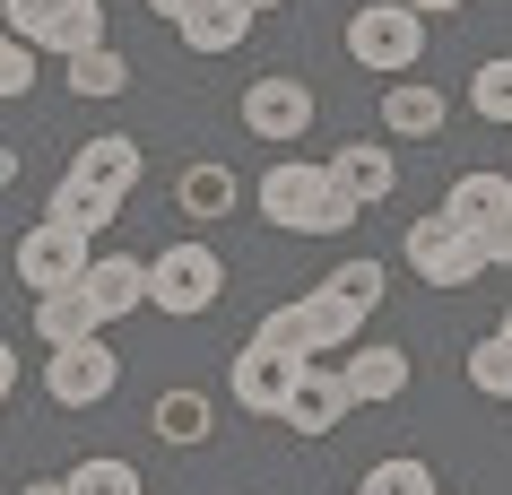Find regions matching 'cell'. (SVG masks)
Here are the masks:
<instances>
[{"instance_id":"6da1fadb","label":"cell","mask_w":512,"mask_h":495,"mask_svg":"<svg viewBox=\"0 0 512 495\" xmlns=\"http://www.w3.org/2000/svg\"><path fill=\"white\" fill-rule=\"evenodd\" d=\"M261 218L287 226V235H348V200H339V183H330L322 165L304 157H270V174H261Z\"/></svg>"},{"instance_id":"7a4b0ae2","label":"cell","mask_w":512,"mask_h":495,"mask_svg":"<svg viewBox=\"0 0 512 495\" xmlns=\"http://www.w3.org/2000/svg\"><path fill=\"white\" fill-rule=\"evenodd\" d=\"M348 61L356 70H391V79H408L417 61H426V18L408 9V0H365L348 18Z\"/></svg>"},{"instance_id":"3957f363","label":"cell","mask_w":512,"mask_h":495,"mask_svg":"<svg viewBox=\"0 0 512 495\" xmlns=\"http://www.w3.org/2000/svg\"><path fill=\"white\" fill-rule=\"evenodd\" d=\"M217 296H226V261H217L209 244H165L157 261H148V304L174 313V322H200Z\"/></svg>"},{"instance_id":"277c9868","label":"cell","mask_w":512,"mask_h":495,"mask_svg":"<svg viewBox=\"0 0 512 495\" xmlns=\"http://www.w3.org/2000/svg\"><path fill=\"white\" fill-rule=\"evenodd\" d=\"M408 270L426 278V287H478L486 278V235H469V226H452L443 209H426V218L400 235Z\"/></svg>"},{"instance_id":"5b68a950","label":"cell","mask_w":512,"mask_h":495,"mask_svg":"<svg viewBox=\"0 0 512 495\" xmlns=\"http://www.w3.org/2000/svg\"><path fill=\"white\" fill-rule=\"evenodd\" d=\"M0 18H9V35L35 44V53L105 44V0H0Z\"/></svg>"},{"instance_id":"8992f818","label":"cell","mask_w":512,"mask_h":495,"mask_svg":"<svg viewBox=\"0 0 512 495\" xmlns=\"http://www.w3.org/2000/svg\"><path fill=\"white\" fill-rule=\"evenodd\" d=\"M44 391H53L61 409H96L122 391V357L105 348V330L79 339V348H44Z\"/></svg>"},{"instance_id":"52a82bcc","label":"cell","mask_w":512,"mask_h":495,"mask_svg":"<svg viewBox=\"0 0 512 495\" xmlns=\"http://www.w3.org/2000/svg\"><path fill=\"white\" fill-rule=\"evenodd\" d=\"M243 131H252V139H270V148L304 139V131H313V87L287 79V70L252 79V87H243Z\"/></svg>"},{"instance_id":"ba28073f","label":"cell","mask_w":512,"mask_h":495,"mask_svg":"<svg viewBox=\"0 0 512 495\" xmlns=\"http://www.w3.org/2000/svg\"><path fill=\"white\" fill-rule=\"evenodd\" d=\"M87 261H96V244L70 235V226H53V218H35L27 235H18V278H27L35 296H44V287H79Z\"/></svg>"},{"instance_id":"9c48e42d","label":"cell","mask_w":512,"mask_h":495,"mask_svg":"<svg viewBox=\"0 0 512 495\" xmlns=\"http://www.w3.org/2000/svg\"><path fill=\"white\" fill-rule=\"evenodd\" d=\"M348 409L356 400H348V383H339V365H296V383H287V400H278V426L313 443V435H330Z\"/></svg>"},{"instance_id":"30bf717a","label":"cell","mask_w":512,"mask_h":495,"mask_svg":"<svg viewBox=\"0 0 512 495\" xmlns=\"http://www.w3.org/2000/svg\"><path fill=\"white\" fill-rule=\"evenodd\" d=\"M322 174L339 183V200H348V209H374V200L400 192V157H391L382 139H348V148H330Z\"/></svg>"},{"instance_id":"8fae6325","label":"cell","mask_w":512,"mask_h":495,"mask_svg":"<svg viewBox=\"0 0 512 495\" xmlns=\"http://www.w3.org/2000/svg\"><path fill=\"white\" fill-rule=\"evenodd\" d=\"M296 365H313V357H287V348H261V339H243V348H235V374H226L235 409L278 417V400H287V383H296Z\"/></svg>"},{"instance_id":"7c38bea8","label":"cell","mask_w":512,"mask_h":495,"mask_svg":"<svg viewBox=\"0 0 512 495\" xmlns=\"http://www.w3.org/2000/svg\"><path fill=\"white\" fill-rule=\"evenodd\" d=\"M70 174H79L87 192H105V200H131V192H139V139H131V131H96V139H79Z\"/></svg>"},{"instance_id":"4fadbf2b","label":"cell","mask_w":512,"mask_h":495,"mask_svg":"<svg viewBox=\"0 0 512 495\" xmlns=\"http://www.w3.org/2000/svg\"><path fill=\"white\" fill-rule=\"evenodd\" d=\"M79 287H87V304H96V322H122V313L148 304V261H131V252H96Z\"/></svg>"},{"instance_id":"5bb4252c","label":"cell","mask_w":512,"mask_h":495,"mask_svg":"<svg viewBox=\"0 0 512 495\" xmlns=\"http://www.w3.org/2000/svg\"><path fill=\"white\" fill-rule=\"evenodd\" d=\"M339 383H348L356 409H382V400H400V391H408V348H374V339H356L348 365H339Z\"/></svg>"},{"instance_id":"9a60e30c","label":"cell","mask_w":512,"mask_h":495,"mask_svg":"<svg viewBox=\"0 0 512 495\" xmlns=\"http://www.w3.org/2000/svg\"><path fill=\"white\" fill-rule=\"evenodd\" d=\"M443 122H452L443 87H426V79H391L382 87V131L391 139H443Z\"/></svg>"},{"instance_id":"2e32d148","label":"cell","mask_w":512,"mask_h":495,"mask_svg":"<svg viewBox=\"0 0 512 495\" xmlns=\"http://www.w3.org/2000/svg\"><path fill=\"white\" fill-rule=\"evenodd\" d=\"M235 200H243V183H235V165H217V157H200V165H183V174H174V209H183V218H200V226L235 218Z\"/></svg>"},{"instance_id":"e0dca14e","label":"cell","mask_w":512,"mask_h":495,"mask_svg":"<svg viewBox=\"0 0 512 495\" xmlns=\"http://www.w3.org/2000/svg\"><path fill=\"white\" fill-rule=\"evenodd\" d=\"M96 304H87V287H44L35 296V339L44 348H79V339H96Z\"/></svg>"},{"instance_id":"ac0fdd59","label":"cell","mask_w":512,"mask_h":495,"mask_svg":"<svg viewBox=\"0 0 512 495\" xmlns=\"http://www.w3.org/2000/svg\"><path fill=\"white\" fill-rule=\"evenodd\" d=\"M174 35H183L191 53H235L243 35H252V9H243V0H200V9L174 18Z\"/></svg>"},{"instance_id":"d6986e66","label":"cell","mask_w":512,"mask_h":495,"mask_svg":"<svg viewBox=\"0 0 512 495\" xmlns=\"http://www.w3.org/2000/svg\"><path fill=\"white\" fill-rule=\"evenodd\" d=\"M504 209H512V174H460L452 192H443V218L469 226V235H486Z\"/></svg>"},{"instance_id":"ffe728a7","label":"cell","mask_w":512,"mask_h":495,"mask_svg":"<svg viewBox=\"0 0 512 495\" xmlns=\"http://www.w3.org/2000/svg\"><path fill=\"white\" fill-rule=\"evenodd\" d=\"M44 218H53V226H70V235H87V244H96V235H105V226L122 218V200L87 192L79 174H61V183H53V200H44Z\"/></svg>"},{"instance_id":"44dd1931","label":"cell","mask_w":512,"mask_h":495,"mask_svg":"<svg viewBox=\"0 0 512 495\" xmlns=\"http://www.w3.org/2000/svg\"><path fill=\"white\" fill-rule=\"evenodd\" d=\"M304 304V330H313V348H356V339H365V304H348L339 296V287H313V296H296Z\"/></svg>"},{"instance_id":"7402d4cb","label":"cell","mask_w":512,"mask_h":495,"mask_svg":"<svg viewBox=\"0 0 512 495\" xmlns=\"http://www.w3.org/2000/svg\"><path fill=\"white\" fill-rule=\"evenodd\" d=\"M61 61H70V96H96L105 105V96L131 87V61L113 53V44H79V53H61Z\"/></svg>"},{"instance_id":"603a6c76","label":"cell","mask_w":512,"mask_h":495,"mask_svg":"<svg viewBox=\"0 0 512 495\" xmlns=\"http://www.w3.org/2000/svg\"><path fill=\"white\" fill-rule=\"evenodd\" d=\"M157 443H174V452L209 443V391H157Z\"/></svg>"},{"instance_id":"cb8c5ba5","label":"cell","mask_w":512,"mask_h":495,"mask_svg":"<svg viewBox=\"0 0 512 495\" xmlns=\"http://www.w3.org/2000/svg\"><path fill=\"white\" fill-rule=\"evenodd\" d=\"M469 391H486V400H512V339H504V330L469 348Z\"/></svg>"},{"instance_id":"d4e9b609","label":"cell","mask_w":512,"mask_h":495,"mask_svg":"<svg viewBox=\"0 0 512 495\" xmlns=\"http://www.w3.org/2000/svg\"><path fill=\"white\" fill-rule=\"evenodd\" d=\"M469 105H478L486 122H504V131H512V53L478 61V79H469Z\"/></svg>"},{"instance_id":"484cf974","label":"cell","mask_w":512,"mask_h":495,"mask_svg":"<svg viewBox=\"0 0 512 495\" xmlns=\"http://www.w3.org/2000/svg\"><path fill=\"white\" fill-rule=\"evenodd\" d=\"M356 495H434V469L408 461V452H391V461L365 469V487H356Z\"/></svg>"},{"instance_id":"4316f807","label":"cell","mask_w":512,"mask_h":495,"mask_svg":"<svg viewBox=\"0 0 512 495\" xmlns=\"http://www.w3.org/2000/svg\"><path fill=\"white\" fill-rule=\"evenodd\" d=\"M70 495H139V469L113 461V452H96V461L70 469Z\"/></svg>"},{"instance_id":"83f0119b","label":"cell","mask_w":512,"mask_h":495,"mask_svg":"<svg viewBox=\"0 0 512 495\" xmlns=\"http://www.w3.org/2000/svg\"><path fill=\"white\" fill-rule=\"evenodd\" d=\"M261 348H287V357H313V330H304V304H278V313H261V330H252Z\"/></svg>"},{"instance_id":"f1b7e54d","label":"cell","mask_w":512,"mask_h":495,"mask_svg":"<svg viewBox=\"0 0 512 495\" xmlns=\"http://www.w3.org/2000/svg\"><path fill=\"white\" fill-rule=\"evenodd\" d=\"M382 278H391V270L356 252V261H339V270H330V287H339V296H348V304H365V313H374V304H382Z\"/></svg>"},{"instance_id":"f546056e","label":"cell","mask_w":512,"mask_h":495,"mask_svg":"<svg viewBox=\"0 0 512 495\" xmlns=\"http://www.w3.org/2000/svg\"><path fill=\"white\" fill-rule=\"evenodd\" d=\"M18 96H35V44L0 35V105H18Z\"/></svg>"},{"instance_id":"4dcf8cb0","label":"cell","mask_w":512,"mask_h":495,"mask_svg":"<svg viewBox=\"0 0 512 495\" xmlns=\"http://www.w3.org/2000/svg\"><path fill=\"white\" fill-rule=\"evenodd\" d=\"M486 270H512V209L486 226Z\"/></svg>"},{"instance_id":"1f68e13d","label":"cell","mask_w":512,"mask_h":495,"mask_svg":"<svg viewBox=\"0 0 512 495\" xmlns=\"http://www.w3.org/2000/svg\"><path fill=\"white\" fill-rule=\"evenodd\" d=\"M9 391H18V348L0 339V409H9Z\"/></svg>"},{"instance_id":"d6a6232c","label":"cell","mask_w":512,"mask_h":495,"mask_svg":"<svg viewBox=\"0 0 512 495\" xmlns=\"http://www.w3.org/2000/svg\"><path fill=\"white\" fill-rule=\"evenodd\" d=\"M417 18H452V9H469V0H408Z\"/></svg>"},{"instance_id":"836d02e7","label":"cell","mask_w":512,"mask_h":495,"mask_svg":"<svg viewBox=\"0 0 512 495\" xmlns=\"http://www.w3.org/2000/svg\"><path fill=\"white\" fill-rule=\"evenodd\" d=\"M18 495H70V478H35V487H18Z\"/></svg>"},{"instance_id":"e575fe53","label":"cell","mask_w":512,"mask_h":495,"mask_svg":"<svg viewBox=\"0 0 512 495\" xmlns=\"http://www.w3.org/2000/svg\"><path fill=\"white\" fill-rule=\"evenodd\" d=\"M9 183H18V148H0V192H9Z\"/></svg>"},{"instance_id":"d590c367","label":"cell","mask_w":512,"mask_h":495,"mask_svg":"<svg viewBox=\"0 0 512 495\" xmlns=\"http://www.w3.org/2000/svg\"><path fill=\"white\" fill-rule=\"evenodd\" d=\"M148 9H157V18H183V9H200V0H148Z\"/></svg>"},{"instance_id":"8d00e7d4","label":"cell","mask_w":512,"mask_h":495,"mask_svg":"<svg viewBox=\"0 0 512 495\" xmlns=\"http://www.w3.org/2000/svg\"><path fill=\"white\" fill-rule=\"evenodd\" d=\"M243 9H252V18H261V9H278V0H243Z\"/></svg>"},{"instance_id":"74e56055","label":"cell","mask_w":512,"mask_h":495,"mask_svg":"<svg viewBox=\"0 0 512 495\" xmlns=\"http://www.w3.org/2000/svg\"><path fill=\"white\" fill-rule=\"evenodd\" d=\"M504 339H512V313H504Z\"/></svg>"},{"instance_id":"f35d334b","label":"cell","mask_w":512,"mask_h":495,"mask_svg":"<svg viewBox=\"0 0 512 495\" xmlns=\"http://www.w3.org/2000/svg\"><path fill=\"white\" fill-rule=\"evenodd\" d=\"M434 495H443V487H434Z\"/></svg>"}]
</instances>
